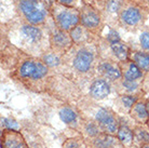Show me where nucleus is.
<instances>
[{"label":"nucleus","instance_id":"obj_26","mask_svg":"<svg viewBox=\"0 0 149 148\" xmlns=\"http://www.w3.org/2000/svg\"><path fill=\"white\" fill-rule=\"evenodd\" d=\"M133 147L141 148L149 143V129L146 124H134L133 129Z\"/></svg>","mask_w":149,"mask_h":148},{"label":"nucleus","instance_id":"obj_18","mask_svg":"<svg viewBox=\"0 0 149 148\" xmlns=\"http://www.w3.org/2000/svg\"><path fill=\"white\" fill-rule=\"evenodd\" d=\"M130 117L136 124H146L149 120V112L146 106V97L145 95L142 97H139L135 104L133 105V107L131 109Z\"/></svg>","mask_w":149,"mask_h":148},{"label":"nucleus","instance_id":"obj_17","mask_svg":"<svg viewBox=\"0 0 149 148\" xmlns=\"http://www.w3.org/2000/svg\"><path fill=\"white\" fill-rule=\"evenodd\" d=\"M88 148H124L117 135L101 133L96 137L84 140Z\"/></svg>","mask_w":149,"mask_h":148},{"label":"nucleus","instance_id":"obj_16","mask_svg":"<svg viewBox=\"0 0 149 148\" xmlns=\"http://www.w3.org/2000/svg\"><path fill=\"white\" fill-rule=\"evenodd\" d=\"M143 81H130L127 79H119L112 83L113 91L117 95H146L143 90Z\"/></svg>","mask_w":149,"mask_h":148},{"label":"nucleus","instance_id":"obj_12","mask_svg":"<svg viewBox=\"0 0 149 148\" xmlns=\"http://www.w3.org/2000/svg\"><path fill=\"white\" fill-rule=\"evenodd\" d=\"M74 45L72 39L67 31L61 30L56 26L50 29V49L60 55H65Z\"/></svg>","mask_w":149,"mask_h":148},{"label":"nucleus","instance_id":"obj_5","mask_svg":"<svg viewBox=\"0 0 149 148\" xmlns=\"http://www.w3.org/2000/svg\"><path fill=\"white\" fill-rule=\"evenodd\" d=\"M16 13L24 22L51 29L54 27L47 0H14Z\"/></svg>","mask_w":149,"mask_h":148},{"label":"nucleus","instance_id":"obj_8","mask_svg":"<svg viewBox=\"0 0 149 148\" xmlns=\"http://www.w3.org/2000/svg\"><path fill=\"white\" fill-rule=\"evenodd\" d=\"M50 14L54 25L67 33L80 24V11L65 7L56 1H53L50 6Z\"/></svg>","mask_w":149,"mask_h":148},{"label":"nucleus","instance_id":"obj_28","mask_svg":"<svg viewBox=\"0 0 149 148\" xmlns=\"http://www.w3.org/2000/svg\"><path fill=\"white\" fill-rule=\"evenodd\" d=\"M137 34L138 47L132 50H139V51L149 53V26H144L141 29L136 31Z\"/></svg>","mask_w":149,"mask_h":148},{"label":"nucleus","instance_id":"obj_3","mask_svg":"<svg viewBox=\"0 0 149 148\" xmlns=\"http://www.w3.org/2000/svg\"><path fill=\"white\" fill-rule=\"evenodd\" d=\"M97 42L72 45L63 55V67L58 75L69 79L74 84L95 77L97 64L101 59Z\"/></svg>","mask_w":149,"mask_h":148},{"label":"nucleus","instance_id":"obj_35","mask_svg":"<svg viewBox=\"0 0 149 148\" xmlns=\"http://www.w3.org/2000/svg\"><path fill=\"white\" fill-rule=\"evenodd\" d=\"M141 148H149V143L148 144H146V145H144V146H142Z\"/></svg>","mask_w":149,"mask_h":148},{"label":"nucleus","instance_id":"obj_23","mask_svg":"<svg viewBox=\"0 0 149 148\" xmlns=\"http://www.w3.org/2000/svg\"><path fill=\"white\" fill-rule=\"evenodd\" d=\"M41 59V62L45 64V66L49 67L53 73L55 74H60L61 69L63 67V56L55 53L52 51L51 49L43 53L42 55L39 57Z\"/></svg>","mask_w":149,"mask_h":148},{"label":"nucleus","instance_id":"obj_13","mask_svg":"<svg viewBox=\"0 0 149 148\" xmlns=\"http://www.w3.org/2000/svg\"><path fill=\"white\" fill-rule=\"evenodd\" d=\"M58 117L64 124L79 133L82 122V115L77 106H72L69 104L62 105L58 109Z\"/></svg>","mask_w":149,"mask_h":148},{"label":"nucleus","instance_id":"obj_1","mask_svg":"<svg viewBox=\"0 0 149 148\" xmlns=\"http://www.w3.org/2000/svg\"><path fill=\"white\" fill-rule=\"evenodd\" d=\"M1 53L2 67L9 71L11 79L31 92L45 93L50 90L56 74L39 57L28 55L9 42Z\"/></svg>","mask_w":149,"mask_h":148},{"label":"nucleus","instance_id":"obj_4","mask_svg":"<svg viewBox=\"0 0 149 148\" xmlns=\"http://www.w3.org/2000/svg\"><path fill=\"white\" fill-rule=\"evenodd\" d=\"M83 117L92 119L100 126L104 133L116 135L120 126L119 116L112 108L98 105L97 102L82 97L77 105Z\"/></svg>","mask_w":149,"mask_h":148},{"label":"nucleus","instance_id":"obj_11","mask_svg":"<svg viewBox=\"0 0 149 148\" xmlns=\"http://www.w3.org/2000/svg\"><path fill=\"white\" fill-rule=\"evenodd\" d=\"M80 24L97 38H101L103 36L105 24L100 11L94 6L86 4L80 10Z\"/></svg>","mask_w":149,"mask_h":148},{"label":"nucleus","instance_id":"obj_21","mask_svg":"<svg viewBox=\"0 0 149 148\" xmlns=\"http://www.w3.org/2000/svg\"><path fill=\"white\" fill-rule=\"evenodd\" d=\"M144 96V95H142ZM142 96L138 95H117L113 100V110L119 116L129 115L135 102Z\"/></svg>","mask_w":149,"mask_h":148},{"label":"nucleus","instance_id":"obj_32","mask_svg":"<svg viewBox=\"0 0 149 148\" xmlns=\"http://www.w3.org/2000/svg\"><path fill=\"white\" fill-rule=\"evenodd\" d=\"M142 8H144L146 11L149 12V0H135Z\"/></svg>","mask_w":149,"mask_h":148},{"label":"nucleus","instance_id":"obj_31","mask_svg":"<svg viewBox=\"0 0 149 148\" xmlns=\"http://www.w3.org/2000/svg\"><path fill=\"white\" fill-rule=\"evenodd\" d=\"M142 85L145 94H149V74L145 76V78H144V80L142 82Z\"/></svg>","mask_w":149,"mask_h":148},{"label":"nucleus","instance_id":"obj_14","mask_svg":"<svg viewBox=\"0 0 149 148\" xmlns=\"http://www.w3.org/2000/svg\"><path fill=\"white\" fill-rule=\"evenodd\" d=\"M96 76L103 78V79H106L110 83L118 81L119 79L122 78L119 63L112 61V59L101 57L100 62L97 64Z\"/></svg>","mask_w":149,"mask_h":148},{"label":"nucleus","instance_id":"obj_36","mask_svg":"<svg viewBox=\"0 0 149 148\" xmlns=\"http://www.w3.org/2000/svg\"><path fill=\"white\" fill-rule=\"evenodd\" d=\"M146 126H148V129H149V120H148V122H147V123H146Z\"/></svg>","mask_w":149,"mask_h":148},{"label":"nucleus","instance_id":"obj_7","mask_svg":"<svg viewBox=\"0 0 149 148\" xmlns=\"http://www.w3.org/2000/svg\"><path fill=\"white\" fill-rule=\"evenodd\" d=\"M97 45L100 55L103 59H112L118 63L129 59L131 47L118 36L116 29L110 28V33L106 37L102 36L98 39Z\"/></svg>","mask_w":149,"mask_h":148},{"label":"nucleus","instance_id":"obj_15","mask_svg":"<svg viewBox=\"0 0 149 148\" xmlns=\"http://www.w3.org/2000/svg\"><path fill=\"white\" fill-rule=\"evenodd\" d=\"M0 143L1 148H29L24 135L17 130L3 129Z\"/></svg>","mask_w":149,"mask_h":148},{"label":"nucleus","instance_id":"obj_19","mask_svg":"<svg viewBox=\"0 0 149 148\" xmlns=\"http://www.w3.org/2000/svg\"><path fill=\"white\" fill-rule=\"evenodd\" d=\"M119 67L123 79H127L130 81H143L146 76L131 59L120 62Z\"/></svg>","mask_w":149,"mask_h":148},{"label":"nucleus","instance_id":"obj_2","mask_svg":"<svg viewBox=\"0 0 149 148\" xmlns=\"http://www.w3.org/2000/svg\"><path fill=\"white\" fill-rule=\"evenodd\" d=\"M6 40L13 47L34 57H40L50 50V29L24 22L19 16L1 24Z\"/></svg>","mask_w":149,"mask_h":148},{"label":"nucleus","instance_id":"obj_22","mask_svg":"<svg viewBox=\"0 0 149 148\" xmlns=\"http://www.w3.org/2000/svg\"><path fill=\"white\" fill-rule=\"evenodd\" d=\"M71 39L74 45H83V43H89V42H97L100 38L94 36L93 34L89 31L84 26L81 24L77 25L69 31Z\"/></svg>","mask_w":149,"mask_h":148},{"label":"nucleus","instance_id":"obj_34","mask_svg":"<svg viewBox=\"0 0 149 148\" xmlns=\"http://www.w3.org/2000/svg\"><path fill=\"white\" fill-rule=\"evenodd\" d=\"M146 106H147V109H148V112H149V96L146 98Z\"/></svg>","mask_w":149,"mask_h":148},{"label":"nucleus","instance_id":"obj_9","mask_svg":"<svg viewBox=\"0 0 149 148\" xmlns=\"http://www.w3.org/2000/svg\"><path fill=\"white\" fill-rule=\"evenodd\" d=\"M77 85L80 87L81 91L84 92L83 97L94 102H101L106 100L112 92H115L112 88V83L98 76H95Z\"/></svg>","mask_w":149,"mask_h":148},{"label":"nucleus","instance_id":"obj_30","mask_svg":"<svg viewBox=\"0 0 149 148\" xmlns=\"http://www.w3.org/2000/svg\"><path fill=\"white\" fill-rule=\"evenodd\" d=\"M54 1H56L60 4H63L65 7L78 10V11H80L82 8L86 6V2L83 0H54Z\"/></svg>","mask_w":149,"mask_h":148},{"label":"nucleus","instance_id":"obj_27","mask_svg":"<svg viewBox=\"0 0 149 148\" xmlns=\"http://www.w3.org/2000/svg\"><path fill=\"white\" fill-rule=\"evenodd\" d=\"M17 16L14 0H1V24H6Z\"/></svg>","mask_w":149,"mask_h":148},{"label":"nucleus","instance_id":"obj_25","mask_svg":"<svg viewBox=\"0 0 149 148\" xmlns=\"http://www.w3.org/2000/svg\"><path fill=\"white\" fill-rule=\"evenodd\" d=\"M129 59H131L145 75L149 74V53L131 49Z\"/></svg>","mask_w":149,"mask_h":148},{"label":"nucleus","instance_id":"obj_24","mask_svg":"<svg viewBox=\"0 0 149 148\" xmlns=\"http://www.w3.org/2000/svg\"><path fill=\"white\" fill-rule=\"evenodd\" d=\"M101 133H104V132L102 131L100 126L95 121H93L92 119H89L82 116V122L81 126H80L79 134H81L84 140H90V138L96 137L97 135H100Z\"/></svg>","mask_w":149,"mask_h":148},{"label":"nucleus","instance_id":"obj_33","mask_svg":"<svg viewBox=\"0 0 149 148\" xmlns=\"http://www.w3.org/2000/svg\"><path fill=\"white\" fill-rule=\"evenodd\" d=\"M86 4H90V6H95L96 4V1L97 0H83Z\"/></svg>","mask_w":149,"mask_h":148},{"label":"nucleus","instance_id":"obj_6","mask_svg":"<svg viewBox=\"0 0 149 148\" xmlns=\"http://www.w3.org/2000/svg\"><path fill=\"white\" fill-rule=\"evenodd\" d=\"M149 12L135 0H123L119 13L120 27L130 33H136L146 25Z\"/></svg>","mask_w":149,"mask_h":148},{"label":"nucleus","instance_id":"obj_29","mask_svg":"<svg viewBox=\"0 0 149 148\" xmlns=\"http://www.w3.org/2000/svg\"><path fill=\"white\" fill-rule=\"evenodd\" d=\"M62 148H88L86 141L81 134H78L76 136L68 137L66 141H64Z\"/></svg>","mask_w":149,"mask_h":148},{"label":"nucleus","instance_id":"obj_10","mask_svg":"<svg viewBox=\"0 0 149 148\" xmlns=\"http://www.w3.org/2000/svg\"><path fill=\"white\" fill-rule=\"evenodd\" d=\"M123 0H97L94 7L100 11L105 26L111 29L120 27L119 13Z\"/></svg>","mask_w":149,"mask_h":148},{"label":"nucleus","instance_id":"obj_20","mask_svg":"<svg viewBox=\"0 0 149 148\" xmlns=\"http://www.w3.org/2000/svg\"><path fill=\"white\" fill-rule=\"evenodd\" d=\"M133 129L134 126H132L130 124V121L125 118V116H121L120 118V126L117 132V137L119 138V141L122 143L124 148H131L133 147Z\"/></svg>","mask_w":149,"mask_h":148}]
</instances>
